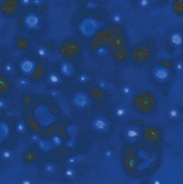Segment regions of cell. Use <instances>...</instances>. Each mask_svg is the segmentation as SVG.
Instances as JSON below:
<instances>
[{"instance_id": "obj_1", "label": "cell", "mask_w": 183, "mask_h": 184, "mask_svg": "<svg viewBox=\"0 0 183 184\" xmlns=\"http://www.w3.org/2000/svg\"><path fill=\"white\" fill-rule=\"evenodd\" d=\"M136 107L142 112L151 110L155 104L154 97L149 93H143L137 96L135 99Z\"/></svg>"}, {"instance_id": "obj_2", "label": "cell", "mask_w": 183, "mask_h": 184, "mask_svg": "<svg viewBox=\"0 0 183 184\" xmlns=\"http://www.w3.org/2000/svg\"><path fill=\"white\" fill-rule=\"evenodd\" d=\"M72 102L79 109L87 107L91 102L89 96L83 91H78L73 96Z\"/></svg>"}, {"instance_id": "obj_3", "label": "cell", "mask_w": 183, "mask_h": 184, "mask_svg": "<svg viewBox=\"0 0 183 184\" xmlns=\"http://www.w3.org/2000/svg\"><path fill=\"white\" fill-rule=\"evenodd\" d=\"M93 128L98 132H105L110 128L109 120L104 117H96L91 122Z\"/></svg>"}, {"instance_id": "obj_4", "label": "cell", "mask_w": 183, "mask_h": 184, "mask_svg": "<svg viewBox=\"0 0 183 184\" xmlns=\"http://www.w3.org/2000/svg\"><path fill=\"white\" fill-rule=\"evenodd\" d=\"M98 23L94 19L89 18L86 20L81 26L82 32L86 36H91L95 33Z\"/></svg>"}, {"instance_id": "obj_5", "label": "cell", "mask_w": 183, "mask_h": 184, "mask_svg": "<svg viewBox=\"0 0 183 184\" xmlns=\"http://www.w3.org/2000/svg\"><path fill=\"white\" fill-rule=\"evenodd\" d=\"M40 18L38 15L33 13H30L26 15L23 19L25 26L30 30H35L40 25Z\"/></svg>"}, {"instance_id": "obj_6", "label": "cell", "mask_w": 183, "mask_h": 184, "mask_svg": "<svg viewBox=\"0 0 183 184\" xmlns=\"http://www.w3.org/2000/svg\"><path fill=\"white\" fill-rule=\"evenodd\" d=\"M154 76L156 79L161 83L167 81L170 76L169 70L164 66H157L154 69Z\"/></svg>"}, {"instance_id": "obj_7", "label": "cell", "mask_w": 183, "mask_h": 184, "mask_svg": "<svg viewBox=\"0 0 183 184\" xmlns=\"http://www.w3.org/2000/svg\"><path fill=\"white\" fill-rule=\"evenodd\" d=\"M19 66L20 71L27 75L33 74L37 68L35 62L30 59H24L22 61Z\"/></svg>"}, {"instance_id": "obj_8", "label": "cell", "mask_w": 183, "mask_h": 184, "mask_svg": "<svg viewBox=\"0 0 183 184\" xmlns=\"http://www.w3.org/2000/svg\"><path fill=\"white\" fill-rule=\"evenodd\" d=\"M125 137L130 142H135L139 139L141 136V130L138 127L130 126L125 130Z\"/></svg>"}, {"instance_id": "obj_9", "label": "cell", "mask_w": 183, "mask_h": 184, "mask_svg": "<svg viewBox=\"0 0 183 184\" xmlns=\"http://www.w3.org/2000/svg\"><path fill=\"white\" fill-rule=\"evenodd\" d=\"M149 52L144 48H139L136 49L133 53V57L137 62H142L149 57Z\"/></svg>"}, {"instance_id": "obj_10", "label": "cell", "mask_w": 183, "mask_h": 184, "mask_svg": "<svg viewBox=\"0 0 183 184\" xmlns=\"http://www.w3.org/2000/svg\"><path fill=\"white\" fill-rule=\"evenodd\" d=\"M61 73L65 77H70L73 75L74 68L73 65L67 61H64L61 63L59 68Z\"/></svg>"}, {"instance_id": "obj_11", "label": "cell", "mask_w": 183, "mask_h": 184, "mask_svg": "<svg viewBox=\"0 0 183 184\" xmlns=\"http://www.w3.org/2000/svg\"><path fill=\"white\" fill-rule=\"evenodd\" d=\"M145 137L149 141H156L159 139L160 133L156 128L151 127L146 129Z\"/></svg>"}, {"instance_id": "obj_12", "label": "cell", "mask_w": 183, "mask_h": 184, "mask_svg": "<svg viewBox=\"0 0 183 184\" xmlns=\"http://www.w3.org/2000/svg\"><path fill=\"white\" fill-rule=\"evenodd\" d=\"M170 41L175 47L179 48L182 44V36L179 32H174L171 35Z\"/></svg>"}, {"instance_id": "obj_13", "label": "cell", "mask_w": 183, "mask_h": 184, "mask_svg": "<svg viewBox=\"0 0 183 184\" xmlns=\"http://www.w3.org/2000/svg\"><path fill=\"white\" fill-rule=\"evenodd\" d=\"M115 115L118 119H125L128 115V110L125 107L119 105L115 109Z\"/></svg>"}, {"instance_id": "obj_14", "label": "cell", "mask_w": 183, "mask_h": 184, "mask_svg": "<svg viewBox=\"0 0 183 184\" xmlns=\"http://www.w3.org/2000/svg\"><path fill=\"white\" fill-rule=\"evenodd\" d=\"M0 132H1L0 133L1 140H3L10 133V127L6 122H2L0 124Z\"/></svg>"}, {"instance_id": "obj_15", "label": "cell", "mask_w": 183, "mask_h": 184, "mask_svg": "<svg viewBox=\"0 0 183 184\" xmlns=\"http://www.w3.org/2000/svg\"><path fill=\"white\" fill-rule=\"evenodd\" d=\"M47 80L51 84H58L62 82L61 77L55 72H51L49 74Z\"/></svg>"}, {"instance_id": "obj_16", "label": "cell", "mask_w": 183, "mask_h": 184, "mask_svg": "<svg viewBox=\"0 0 183 184\" xmlns=\"http://www.w3.org/2000/svg\"><path fill=\"white\" fill-rule=\"evenodd\" d=\"M36 54L40 58H46L49 54V51L46 47L41 45L37 48Z\"/></svg>"}, {"instance_id": "obj_17", "label": "cell", "mask_w": 183, "mask_h": 184, "mask_svg": "<svg viewBox=\"0 0 183 184\" xmlns=\"http://www.w3.org/2000/svg\"><path fill=\"white\" fill-rule=\"evenodd\" d=\"M57 170V166L52 163H48L44 166V171L47 175H52L56 173Z\"/></svg>"}, {"instance_id": "obj_18", "label": "cell", "mask_w": 183, "mask_h": 184, "mask_svg": "<svg viewBox=\"0 0 183 184\" xmlns=\"http://www.w3.org/2000/svg\"><path fill=\"white\" fill-rule=\"evenodd\" d=\"M37 145L40 150L43 151H47L51 149V143L46 140H40L37 143Z\"/></svg>"}, {"instance_id": "obj_19", "label": "cell", "mask_w": 183, "mask_h": 184, "mask_svg": "<svg viewBox=\"0 0 183 184\" xmlns=\"http://www.w3.org/2000/svg\"><path fill=\"white\" fill-rule=\"evenodd\" d=\"M123 44V41L120 35H116L112 40V45L114 48L118 49H120Z\"/></svg>"}, {"instance_id": "obj_20", "label": "cell", "mask_w": 183, "mask_h": 184, "mask_svg": "<svg viewBox=\"0 0 183 184\" xmlns=\"http://www.w3.org/2000/svg\"><path fill=\"white\" fill-rule=\"evenodd\" d=\"M168 115L172 120H177L180 117V110L176 107H172L168 112Z\"/></svg>"}, {"instance_id": "obj_21", "label": "cell", "mask_w": 183, "mask_h": 184, "mask_svg": "<svg viewBox=\"0 0 183 184\" xmlns=\"http://www.w3.org/2000/svg\"><path fill=\"white\" fill-rule=\"evenodd\" d=\"M137 160L135 157L130 156L126 161V166L129 170H133L136 165Z\"/></svg>"}, {"instance_id": "obj_22", "label": "cell", "mask_w": 183, "mask_h": 184, "mask_svg": "<svg viewBox=\"0 0 183 184\" xmlns=\"http://www.w3.org/2000/svg\"><path fill=\"white\" fill-rule=\"evenodd\" d=\"M133 88L128 84H125L121 88V93L125 97H129L133 94Z\"/></svg>"}, {"instance_id": "obj_23", "label": "cell", "mask_w": 183, "mask_h": 184, "mask_svg": "<svg viewBox=\"0 0 183 184\" xmlns=\"http://www.w3.org/2000/svg\"><path fill=\"white\" fill-rule=\"evenodd\" d=\"M15 130L20 134H24L27 130V127L25 122L23 121L18 122L15 125Z\"/></svg>"}, {"instance_id": "obj_24", "label": "cell", "mask_w": 183, "mask_h": 184, "mask_svg": "<svg viewBox=\"0 0 183 184\" xmlns=\"http://www.w3.org/2000/svg\"><path fill=\"white\" fill-rule=\"evenodd\" d=\"M1 156L3 160L5 161H9L13 157V153L8 149L3 150L1 153Z\"/></svg>"}, {"instance_id": "obj_25", "label": "cell", "mask_w": 183, "mask_h": 184, "mask_svg": "<svg viewBox=\"0 0 183 184\" xmlns=\"http://www.w3.org/2000/svg\"><path fill=\"white\" fill-rule=\"evenodd\" d=\"M51 143L54 146L59 147L62 145L63 141H62V139L60 136H59L57 135H55L52 137Z\"/></svg>"}, {"instance_id": "obj_26", "label": "cell", "mask_w": 183, "mask_h": 184, "mask_svg": "<svg viewBox=\"0 0 183 184\" xmlns=\"http://www.w3.org/2000/svg\"><path fill=\"white\" fill-rule=\"evenodd\" d=\"M64 174H65V176L68 179H74L76 176V172L75 170L71 167L66 169L64 171Z\"/></svg>"}, {"instance_id": "obj_27", "label": "cell", "mask_w": 183, "mask_h": 184, "mask_svg": "<svg viewBox=\"0 0 183 184\" xmlns=\"http://www.w3.org/2000/svg\"><path fill=\"white\" fill-rule=\"evenodd\" d=\"M89 79V76L86 73H82L78 76V81L80 83L85 84L88 82Z\"/></svg>"}, {"instance_id": "obj_28", "label": "cell", "mask_w": 183, "mask_h": 184, "mask_svg": "<svg viewBox=\"0 0 183 184\" xmlns=\"http://www.w3.org/2000/svg\"><path fill=\"white\" fill-rule=\"evenodd\" d=\"M111 18L113 22L117 24L121 23L123 21V17L120 13H115L114 15H113Z\"/></svg>"}, {"instance_id": "obj_29", "label": "cell", "mask_w": 183, "mask_h": 184, "mask_svg": "<svg viewBox=\"0 0 183 184\" xmlns=\"http://www.w3.org/2000/svg\"><path fill=\"white\" fill-rule=\"evenodd\" d=\"M29 81L26 78H20L17 81L18 86L22 88L27 87L29 85Z\"/></svg>"}, {"instance_id": "obj_30", "label": "cell", "mask_w": 183, "mask_h": 184, "mask_svg": "<svg viewBox=\"0 0 183 184\" xmlns=\"http://www.w3.org/2000/svg\"><path fill=\"white\" fill-rule=\"evenodd\" d=\"M96 53L99 56H105L108 53V49L105 47V46H100L96 50Z\"/></svg>"}, {"instance_id": "obj_31", "label": "cell", "mask_w": 183, "mask_h": 184, "mask_svg": "<svg viewBox=\"0 0 183 184\" xmlns=\"http://www.w3.org/2000/svg\"><path fill=\"white\" fill-rule=\"evenodd\" d=\"M4 70L7 73H12L14 71V67L13 65L11 63H7L4 66Z\"/></svg>"}, {"instance_id": "obj_32", "label": "cell", "mask_w": 183, "mask_h": 184, "mask_svg": "<svg viewBox=\"0 0 183 184\" xmlns=\"http://www.w3.org/2000/svg\"><path fill=\"white\" fill-rule=\"evenodd\" d=\"M40 140V137L38 134H33L30 136V140L33 143H37Z\"/></svg>"}, {"instance_id": "obj_33", "label": "cell", "mask_w": 183, "mask_h": 184, "mask_svg": "<svg viewBox=\"0 0 183 184\" xmlns=\"http://www.w3.org/2000/svg\"><path fill=\"white\" fill-rule=\"evenodd\" d=\"M114 151L111 150H107L105 152V156L106 158H111L113 157L114 156Z\"/></svg>"}, {"instance_id": "obj_34", "label": "cell", "mask_w": 183, "mask_h": 184, "mask_svg": "<svg viewBox=\"0 0 183 184\" xmlns=\"http://www.w3.org/2000/svg\"><path fill=\"white\" fill-rule=\"evenodd\" d=\"M98 85L101 89H106L108 88V84L105 81H100L98 83Z\"/></svg>"}, {"instance_id": "obj_35", "label": "cell", "mask_w": 183, "mask_h": 184, "mask_svg": "<svg viewBox=\"0 0 183 184\" xmlns=\"http://www.w3.org/2000/svg\"><path fill=\"white\" fill-rule=\"evenodd\" d=\"M175 67H176V70L179 71V72H181L183 70V64H182V63L181 62L176 63Z\"/></svg>"}, {"instance_id": "obj_36", "label": "cell", "mask_w": 183, "mask_h": 184, "mask_svg": "<svg viewBox=\"0 0 183 184\" xmlns=\"http://www.w3.org/2000/svg\"><path fill=\"white\" fill-rule=\"evenodd\" d=\"M51 95L54 97V98H56L59 96V91L56 90V89H52V91H51Z\"/></svg>"}, {"instance_id": "obj_37", "label": "cell", "mask_w": 183, "mask_h": 184, "mask_svg": "<svg viewBox=\"0 0 183 184\" xmlns=\"http://www.w3.org/2000/svg\"><path fill=\"white\" fill-rule=\"evenodd\" d=\"M7 103H6V101L3 99H1V100H0V108H1V109H3L6 107L7 106Z\"/></svg>"}, {"instance_id": "obj_38", "label": "cell", "mask_w": 183, "mask_h": 184, "mask_svg": "<svg viewBox=\"0 0 183 184\" xmlns=\"http://www.w3.org/2000/svg\"><path fill=\"white\" fill-rule=\"evenodd\" d=\"M77 161V158L75 157V156H72V157H70L68 160V161L69 163L71 164H74L76 163V162Z\"/></svg>"}, {"instance_id": "obj_39", "label": "cell", "mask_w": 183, "mask_h": 184, "mask_svg": "<svg viewBox=\"0 0 183 184\" xmlns=\"http://www.w3.org/2000/svg\"><path fill=\"white\" fill-rule=\"evenodd\" d=\"M22 183H23V184H31V183H32V181L31 179L27 178H25L23 180H22Z\"/></svg>"}, {"instance_id": "obj_40", "label": "cell", "mask_w": 183, "mask_h": 184, "mask_svg": "<svg viewBox=\"0 0 183 184\" xmlns=\"http://www.w3.org/2000/svg\"><path fill=\"white\" fill-rule=\"evenodd\" d=\"M141 6L142 7H147V6L149 5V2L148 1H141Z\"/></svg>"}, {"instance_id": "obj_41", "label": "cell", "mask_w": 183, "mask_h": 184, "mask_svg": "<svg viewBox=\"0 0 183 184\" xmlns=\"http://www.w3.org/2000/svg\"><path fill=\"white\" fill-rule=\"evenodd\" d=\"M22 3L23 5H28V3H30V1H22Z\"/></svg>"}]
</instances>
